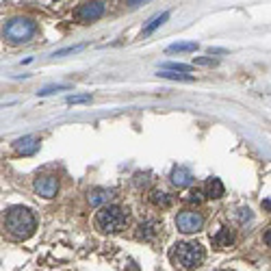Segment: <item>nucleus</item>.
<instances>
[{"mask_svg": "<svg viewBox=\"0 0 271 271\" xmlns=\"http://www.w3.org/2000/svg\"><path fill=\"white\" fill-rule=\"evenodd\" d=\"M232 241H234V234H232V230H228V228H222V230H219L215 237H213L215 247H228Z\"/></svg>", "mask_w": 271, "mask_h": 271, "instance_id": "12", "label": "nucleus"}, {"mask_svg": "<svg viewBox=\"0 0 271 271\" xmlns=\"http://www.w3.org/2000/svg\"><path fill=\"white\" fill-rule=\"evenodd\" d=\"M172 260L182 269H195L204 262V247L200 243H178L172 252Z\"/></svg>", "mask_w": 271, "mask_h": 271, "instance_id": "3", "label": "nucleus"}, {"mask_svg": "<svg viewBox=\"0 0 271 271\" xmlns=\"http://www.w3.org/2000/svg\"><path fill=\"white\" fill-rule=\"evenodd\" d=\"M193 63H195V65H217V59H208V57H197Z\"/></svg>", "mask_w": 271, "mask_h": 271, "instance_id": "22", "label": "nucleus"}, {"mask_svg": "<svg viewBox=\"0 0 271 271\" xmlns=\"http://www.w3.org/2000/svg\"><path fill=\"white\" fill-rule=\"evenodd\" d=\"M80 102H91V96H68V104H80Z\"/></svg>", "mask_w": 271, "mask_h": 271, "instance_id": "21", "label": "nucleus"}, {"mask_svg": "<svg viewBox=\"0 0 271 271\" xmlns=\"http://www.w3.org/2000/svg\"><path fill=\"white\" fill-rule=\"evenodd\" d=\"M35 35V22L26 18H16L9 20L5 26V37L13 43H24Z\"/></svg>", "mask_w": 271, "mask_h": 271, "instance_id": "4", "label": "nucleus"}, {"mask_svg": "<svg viewBox=\"0 0 271 271\" xmlns=\"http://www.w3.org/2000/svg\"><path fill=\"white\" fill-rule=\"evenodd\" d=\"M167 18H170V11H165V13H160V16L152 18V20H150V24H148V26H145L143 31H141V37H148V35H152V33H154L156 28H158L160 24H163V22H165Z\"/></svg>", "mask_w": 271, "mask_h": 271, "instance_id": "14", "label": "nucleus"}, {"mask_svg": "<svg viewBox=\"0 0 271 271\" xmlns=\"http://www.w3.org/2000/svg\"><path fill=\"white\" fill-rule=\"evenodd\" d=\"M265 243L271 247V230H267V232H265Z\"/></svg>", "mask_w": 271, "mask_h": 271, "instance_id": "24", "label": "nucleus"}, {"mask_svg": "<svg viewBox=\"0 0 271 271\" xmlns=\"http://www.w3.org/2000/svg\"><path fill=\"white\" fill-rule=\"evenodd\" d=\"M63 89H70V85H57V87H46V89L39 91V96H50L55 91H63Z\"/></svg>", "mask_w": 271, "mask_h": 271, "instance_id": "20", "label": "nucleus"}, {"mask_svg": "<svg viewBox=\"0 0 271 271\" xmlns=\"http://www.w3.org/2000/svg\"><path fill=\"white\" fill-rule=\"evenodd\" d=\"M163 72H191V65L185 63H163Z\"/></svg>", "mask_w": 271, "mask_h": 271, "instance_id": "17", "label": "nucleus"}, {"mask_svg": "<svg viewBox=\"0 0 271 271\" xmlns=\"http://www.w3.org/2000/svg\"><path fill=\"white\" fill-rule=\"evenodd\" d=\"M204 226V217L200 213H193V210H185L176 217V228L185 234H193L197 230H202Z\"/></svg>", "mask_w": 271, "mask_h": 271, "instance_id": "5", "label": "nucleus"}, {"mask_svg": "<svg viewBox=\"0 0 271 271\" xmlns=\"http://www.w3.org/2000/svg\"><path fill=\"white\" fill-rule=\"evenodd\" d=\"M128 224V210H124L122 206H115V204H109V206H102L96 215V226L98 230L106 232V234H117L126 228Z\"/></svg>", "mask_w": 271, "mask_h": 271, "instance_id": "2", "label": "nucleus"}, {"mask_svg": "<svg viewBox=\"0 0 271 271\" xmlns=\"http://www.w3.org/2000/svg\"><path fill=\"white\" fill-rule=\"evenodd\" d=\"M150 202L154 204V206H158V208H167L172 204V197L167 195L165 191H158V189H154V191L150 193Z\"/></svg>", "mask_w": 271, "mask_h": 271, "instance_id": "13", "label": "nucleus"}, {"mask_svg": "<svg viewBox=\"0 0 271 271\" xmlns=\"http://www.w3.org/2000/svg\"><path fill=\"white\" fill-rule=\"evenodd\" d=\"M5 228L11 237L16 239H28L37 230V219L24 206H13L5 215Z\"/></svg>", "mask_w": 271, "mask_h": 271, "instance_id": "1", "label": "nucleus"}, {"mask_svg": "<svg viewBox=\"0 0 271 271\" xmlns=\"http://www.w3.org/2000/svg\"><path fill=\"white\" fill-rule=\"evenodd\" d=\"M193 50H197V43L189 41V43H172L167 48V52H193Z\"/></svg>", "mask_w": 271, "mask_h": 271, "instance_id": "16", "label": "nucleus"}, {"mask_svg": "<svg viewBox=\"0 0 271 271\" xmlns=\"http://www.w3.org/2000/svg\"><path fill=\"white\" fill-rule=\"evenodd\" d=\"M189 202H202V191H197V189H193L191 193H189Z\"/></svg>", "mask_w": 271, "mask_h": 271, "instance_id": "23", "label": "nucleus"}, {"mask_svg": "<svg viewBox=\"0 0 271 271\" xmlns=\"http://www.w3.org/2000/svg\"><path fill=\"white\" fill-rule=\"evenodd\" d=\"M158 230H160V224L158 222H143L141 226H139V237L150 241V239L156 237Z\"/></svg>", "mask_w": 271, "mask_h": 271, "instance_id": "10", "label": "nucleus"}, {"mask_svg": "<svg viewBox=\"0 0 271 271\" xmlns=\"http://www.w3.org/2000/svg\"><path fill=\"white\" fill-rule=\"evenodd\" d=\"M158 76L172 78V80H185V83H191V80H193V76H189V74H178V72H160Z\"/></svg>", "mask_w": 271, "mask_h": 271, "instance_id": "18", "label": "nucleus"}, {"mask_svg": "<svg viewBox=\"0 0 271 271\" xmlns=\"http://www.w3.org/2000/svg\"><path fill=\"white\" fill-rule=\"evenodd\" d=\"M33 187L41 197L50 200V197H55L57 191H59V180L55 178V176H37L35 182H33Z\"/></svg>", "mask_w": 271, "mask_h": 271, "instance_id": "6", "label": "nucleus"}, {"mask_svg": "<svg viewBox=\"0 0 271 271\" xmlns=\"http://www.w3.org/2000/svg\"><path fill=\"white\" fill-rule=\"evenodd\" d=\"M109 197H111V191H104V189H98V191L89 193V202L91 206H100V204H104Z\"/></svg>", "mask_w": 271, "mask_h": 271, "instance_id": "15", "label": "nucleus"}, {"mask_svg": "<svg viewBox=\"0 0 271 271\" xmlns=\"http://www.w3.org/2000/svg\"><path fill=\"white\" fill-rule=\"evenodd\" d=\"M206 195L210 200H219V197H224V185L219 178H208L206 182Z\"/></svg>", "mask_w": 271, "mask_h": 271, "instance_id": "11", "label": "nucleus"}, {"mask_svg": "<svg viewBox=\"0 0 271 271\" xmlns=\"http://www.w3.org/2000/svg\"><path fill=\"white\" fill-rule=\"evenodd\" d=\"M85 46L83 43H78V46H70V48H63V50H57L52 57H65V55H74V52H80Z\"/></svg>", "mask_w": 271, "mask_h": 271, "instance_id": "19", "label": "nucleus"}, {"mask_svg": "<svg viewBox=\"0 0 271 271\" xmlns=\"http://www.w3.org/2000/svg\"><path fill=\"white\" fill-rule=\"evenodd\" d=\"M262 208H269V210H271V200H267V202H262Z\"/></svg>", "mask_w": 271, "mask_h": 271, "instance_id": "25", "label": "nucleus"}, {"mask_svg": "<svg viewBox=\"0 0 271 271\" xmlns=\"http://www.w3.org/2000/svg\"><path fill=\"white\" fill-rule=\"evenodd\" d=\"M13 148H16V152L22 154V156H31V154H35V152L39 150V139L33 137V135L22 137V139H18V141L13 143Z\"/></svg>", "mask_w": 271, "mask_h": 271, "instance_id": "8", "label": "nucleus"}, {"mask_svg": "<svg viewBox=\"0 0 271 271\" xmlns=\"http://www.w3.org/2000/svg\"><path fill=\"white\" fill-rule=\"evenodd\" d=\"M104 13V3H85L74 11L78 22H93Z\"/></svg>", "mask_w": 271, "mask_h": 271, "instance_id": "7", "label": "nucleus"}, {"mask_svg": "<svg viewBox=\"0 0 271 271\" xmlns=\"http://www.w3.org/2000/svg\"><path fill=\"white\" fill-rule=\"evenodd\" d=\"M191 180H193V176H191V172H189V170H185V167H176V170L172 172V182L178 189L189 187V185H191Z\"/></svg>", "mask_w": 271, "mask_h": 271, "instance_id": "9", "label": "nucleus"}]
</instances>
